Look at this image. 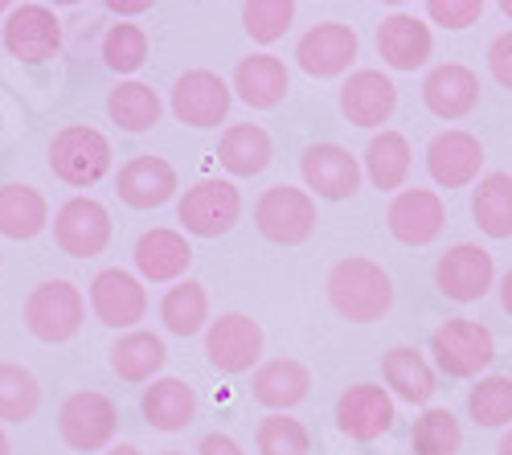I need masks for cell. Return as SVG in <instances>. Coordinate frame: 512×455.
Returning <instances> with one entry per match:
<instances>
[{
  "mask_svg": "<svg viewBox=\"0 0 512 455\" xmlns=\"http://www.w3.org/2000/svg\"><path fill=\"white\" fill-rule=\"evenodd\" d=\"M324 292H328L332 312L349 324H373L394 308L390 271L365 255H349V259L332 263V271L324 279Z\"/></svg>",
  "mask_w": 512,
  "mask_h": 455,
  "instance_id": "6da1fadb",
  "label": "cell"
},
{
  "mask_svg": "<svg viewBox=\"0 0 512 455\" xmlns=\"http://www.w3.org/2000/svg\"><path fill=\"white\" fill-rule=\"evenodd\" d=\"M87 324V296L70 279H41L25 296V328L46 341V345H66L82 333Z\"/></svg>",
  "mask_w": 512,
  "mask_h": 455,
  "instance_id": "7a4b0ae2",
  "label": "cell"
},
{
  "mask_svg": "<svg viewBox=\"0 0 512 455\" xmlns=\"http://www.w3.org/2000/svg\"><path fill=\"white\" fill-rule=\"evenodd\" d=\"M50 173L70 189H91L111 173V140L87 123H66L50 140Z\"/></svg>",
  "mask_w": 512,
  "mask_h": 455,
  "instance_id": "3957f363",
  "label": "cell"
},
{
  "mask_svg": "<svg viewBox=\"0 0 512 455\" xmlns=\"http://www.w3.org/2000/svg\"><path fill=\"white\" fill-rule=\"evenodd\" d=\"M496 361V337L480 320H443L431 333V365L447 378H484V369Z\"/></svg>",
  "mask_w": 512,
  "mask_h": 455,
  "instance_id": "277c9868",
  "label": "cell"
},
{
  "mask_svg": "<svg viewBox=\"0 0 512 455\" xmlns=\"http://www.w3.org/2000/svg\"><path fill=\"white\" fill-rule=\"evenodd\" d=\"M316 197L295 185H271L254 201V230L275 246H304L316 234Z\"/></svg>",
  "mask_w": 512,
  "mask_h": 455,
  "instance_id": "5b68a950",
  "label": "cell"
},
{
  "mask_svg": "<svg viewBox=\"0 0 512 455\" xmlns=\"http://www.w3.org/2000/svg\"><path fill=\"white\" fill-rule=\"evenodd\" d=\"M242 218V193L226 177H205L189 185L177 201V222L181 234L193 238H226Z\"/></svg>",
  "mask_w": 512,
  "mask_h": 455,
  "instance_id": "8992f818",
  "label": "cell"
},
{
  "mask_svg": "<svg viewBox=\"0 0 512 455\" xmlns=\"http://www.w3.org/2000/svg\"><path fill=\"white\" fill-rule=\"evenodd\" d=\"M58 435L78 455L107 451L119 435V406L99 390H78L58 410Z\"/></svg>",
  "mask_w": 512,
  "mask_h": 455,
  "instance_id": "52a82bcc",
  "label": "cell"
},
{
  "mask_svg": "<svg viewBox=\"0 0 512 455\" xmlns=\"http://www.w3.org/2000/svg\"><path fill=\"white\" fill-rule=\"evenodd\" d=\"M111 210L103 201L87 197V193H74L58 205L54 214V242L58 251L70 255V259H95L111 246Z\"/></svg>",
  "mask_w": 512,
  "mask_h": 455,
  "instance_id": "ba28073f",
  "label": "cell"
},
{
  "mask_svg": "<svg viewBox=\"0 0 512 455\" xmlns=\"http://www.w3.org/2000/svg\"><path fill=\"white\" fill-rule=\"evenodd\" d=\"M0 46L25 66L54 62L62 54V17L50 5H33V0L13 5V13L0 25Z\"/></svg>",
  "mask_w": 512,
  "mask_h": 455,
  "instance_id": "9c48e42d",
  "label": "cell"
},
{
  "mask_svg": "<svg viewBox=\"0 0 512 455\" xmlns=\"http://www.w3.org/2000/svg\"><path fill=\"white\" fill-rule=\"evenodd\" d=\"M300 177H304V189L320 201H353L361 193L365 169H361V156H353L345 144L320 140L300 152Z\"/></svg>",
  "mask_w": 512,
  "mask_h": 455,
  "instance_id": "30bf717a",
  "label": "cell"
},
{
  "mask_svg": "<svg viewBox=\"0 0 512 455\" xmlns=\"http://www.w3.org/2000/svg\"><path fill=\"white\" fill-rule=\"evenodd\" d=\"M230 103H234L230 82L222 74L205 70V66L177 74L173 95H168V107H173L177 123H185V128H197V132H209V128H218V123H226Z\"/></svg>",
  "mask_w": 512,
  "mask_h": 455,
  "instance_id": "8fae6325",
  "label": "cell"
},
{
  "mask_svg": "<svg viewBox=\"0 0 512 455\" xmlns=\"http://www.w3.org/2000/svg\"><path fill=\"white\" fill-rule=\"evenodd\" d=\"M263 324L246 312H222L218 320H209L205 328V357L218 374H246L263 361Z\"/></svg>",
  "mask_w": 512,
  "mask_h": 455,
  "instance_id": "7c38bea8",
  "label": "cell"
},
{
  "mask_svg": "<svg viewBox=\"0 0 512 455\" xmlns=\"http://www.w3.org/2000/svg\"><path fill=\"white\" fill-rule=\"evenodd\" d=\"M87 304L99 324L115 328V333H132L148 316V287L140 275L123 267H103L87 287Z\"/></svg>",
  "mask_w": 512,
  "mask_h": 455,
  "instance_id": "4fadbf2b",
  "label": "cell"
},
{
  "mask_svg": "<svg viewBox=\"0 0 512 455\" xmlns=\"http://www.w3.org/2000/svg\"><path fill=\"white\" fill-rule=\"evenodd\" d=\"M435 287L455 304H476L496 287V259L480 242H455L435 263Z\"/></svg>",
  "mask_w": 512,
  "mask_h": 455,
  "instance_id": "5bb4252c",
  "label": "cell"
},
{
  "mask_svg": "<svg viewBox=\"0 0 512 455\" xmlns=\"http://www.w3.org/2000/svg\"><path fill=\"white\" fill-rule=\"evenodd\" d=\"M361 54V37L345 21H320L295 41V66L308 78H340L349 74Z\"/></svg>",
  "mask_w": 512,
  "mask_h": 455,
  "instance_id": "9a60e30c",
  "label": "cell"
},
{
  "mask_svg": "<svg viewBox=\"0 0 512 455\" xmlns=\"http://www.w3.org/2000/svg\"><path fill=\"white\" fill-rule=\"evenodd\" d=\"M336 431L353 443H373L394 431V394L377 382H357L336 398Z\"/></svg>",
  "mask_w": 512,
  "mask_h": 455,
  "instance_id": "2e32d148",
  "label": "cell"
},
{
  "mask_svg": "<svg viewBox=\"0 0 512 455\" xmlns=\"http://www.w3.org/2000/svg\"><path fill=\"white\" fill-rule=\"evenodd\" d=\"M484 144L480 136L463 132V128H447L439 136H431L426 144V173L439 189H467L484 177Z\"/></svg>",
  "mask_w": 512,
  "mask_h": 455,
  "instance_id": "e0dca14e",
  "label": "cell"
},
{
  "mask_svg": "<svg viewBox=\"0 0 512 455\" xmlns=\"http://www.w3.org/2000/svg\"><path fill=\"white\" fill-rule=\"evenodd\" d=\"M340 115H345L353 128H381L390 123L398 111V87L386 70H353L345 82H340Z\"/></svg>",
  "mask_w": 512,
  "mask_h": 455,
  "instance_id": "ac0fdd59",
  "label": "cell"
},
{
  "mask_svg": "<svg viewBox=\"0 0 512 455\" xmlns=\"http://www.w3.org/2000/svg\"><path fill=\"white\" fill-rule=\"evenodd\" d=\"M386 226L402 246H431L447 226V205L435 189H402L390 197Z\"/></svg>",
  "mask_w": 512,
  "mask_h": 455,
  "instance_id": "d6986e66",
  "label": "cell"
},
{
  "mask_svg": "<svg viewBox=\"0 0 512 455\" xmlns=\"http://www.w3.org/2000/svg\"><path fill=\"white\" fill-rule=\"evenodd\" d=\"M177 189H181L177 169L164 156H152V152L132 156L115 173V193L123 205H132V210H160V205H168L177 197Z\"/></svg>",
  "mask_w": 512,
  "mask_h": 455,
  "instance_id": "ffe728a7",
  "label": "cell"
},
{
  "mask_svg": "<svg viewBox=\"0 0 512 455\" xmlns=\"http://www.w3.org/2000/svg\"><path fill=\"white\" fill-rule=\"evenodd\" d=\"M435 54V33L414 13H390L377 25V58L398 74H414L431 62Z\"/></svg>",
  "mask_w": 512,
  "mask_h": 455,
  "instance_id": "44dd1931",
  "label": "cell"
},
{
  "mask_svg": "<svg viewBox=\"0 0 512 455\" xmlns=\"http://www.w3.org/2000/svg\"><path fill=\"white\" fill-rule=\"evenodd\" d=\"M422 103L435 119H447V123L472 115L480 103V74L463 62H439L422 78Z\"/></svg>",
  "mask_w": 512,
  "mask_h": 455,
  "instance_id": "7402d4cb",
  "label": "cell"
},
{
  "mask_svg": "<svg viewBox=\"0 0 512 455\" xmlns=\"http://www.w3.org/2000/svg\"><path fill=\"white\" fill-rule=\"evenodd\" d=\"M132 263H136V275L144 283H181L193 267V246L181 230L156 226V230H144L136 238Z\"/></svg>",
  "mask_w": 512,
  "mask_h": 455,
  "instance_id": "603a6c76",
  "label": "cell"
},
{
  "mask_svg": "<svg viewBox=\"0 0 512 455\" xmlns=\"http://www.w3.org/2000/svg\"><path fill=\"white\" fill-rule=\"evenodd\" d=\"M250 394L259 406H267L271 415H287V410H295L312 394V369L295 357H271L254 369Z\"/></svg>",
  "mask_w": 512,
  "mask_h": 455,
  "instance_id": "cb8c5ba5",
  "label": "cell"
},
{
  "mask_svg": "<svg viewBox=\"0 0 512 455\" xmlns=\"http://www.w3.org/2000/svg\"><path fill=\"white\" fill-rule=\"evenodd\" d=\"M230 91L250 111H275L287 99V91H291V74H287L283 58H275V54H246L234 66Z\"/></svg>",
  "mask_w": 512,
  "mask_h": 455,
  "instance_id": "d4e9b609",
  "label": "cell"
},
{
  "mask_svg": "<svg viewBox=\"0 0 512 455\" xmlns=\"http://www.w3.org/2000/svg\"><path fill=\"white\" fill-rule=\"evenodd\" d=\"M381 382L386 390L410 406H426L439 390V378H435V365L426 353H418L414 345H394L381 353Z\"/></svg>",
  "mask_w": 512,
  "mask_h": 455,
  "instance_id": "484cf974",
  "label": "cell"
},
{
  "mask_svg": "<svg viewBox=\"0 0 512 455\" xmlns=\"http://www.w3.org/2000/svg\"><path fill=\"white\" fill-rule=\"evenodd\" d=\"M107 365L119 382L144 386V382H156L164 374L168 349L156 333H148V328H132V333H119V341L107 349Z\"/></svg>",
  "mask_w": 512,
  "mask_h": 455,
  "instance_id": "4316f807",
  "label": "cell"
},
{
  "mask_svg": "<svg viewBox=\"0 0 512 455\" xmlns=\"http://www.w3.org/2000/svg\"><path fill=\"white\" fill-rule=\"evenodd\" d=\"M140 415L152 431L177 435L197 419V390L185 378H156L140 394Z\"/></svg>",
  "mask_w": 512,
  "mask_h": 455,
  "instance_id": "83f0119b",
  "label": "cell"
},
{
  "mask_svg": "<svg viewBox=\"0 0 512 455\" xmlns=\"http://www.w3.org/2000/svg\"><path fill=\"white\" fill-rule=\"evenodd\" d=\"M361 169L369 177L373 189L381 193H402L406 189V177L414 169V152H410V140L394 128H381L369 136L365 144V156H361Z\"/></svg>",
  "mask_w": 512,
  "mask_h": 455,
  "instance_id": "f1b7e54d",
  "label": "cell"
},
{
  "mask_svg": "<svg viewBox=\"0 0 512 455\" xmlns=\"http://www.w3.org/2000/svg\"><path fill=\"white\" fill-rule=\"evenodd\" d=\"M218 160L230 177H259L271 169L275 144L263 123H234L218 140Z\"/></svg>",
  "mask_w": 512,
  "mask_h": 455,
  "instance_id": "f546056e",
  "label": "cell"
},
{
  "mask_svg": "<svg viewBox=\"0 0 512 455\" xmlns=\"http://www.w3.org/2000/svg\"><path fill=\"white\" fill-rule=\"evenodd\" d=\"M50 226V201L25 181L0 185V238L29 242Z\"/></svg>",
  "mask_w": 512,
  "mask_h": 455,
  "instance_id": "4dcf8cb0",
  "label": "cell"
},
{
  "mask_svg": "<svg viewBox=\"0 0 512 455\" xmlns=\"http://www.w3.org/2000/svg\"><path fill=\"white\" fill-rule=\"evenodd\" d=\"M160 115H164L160 95L148 87V82H140V78H119L111 87V95H107V119L115 123L119 132H127V136L152 132L160 123Z\"/></svg>",
  "mask_w": 512,
  "mask_h": 455,
  "instance_id": "1f68e13d",
  "label": "cell"
},
{
  "mask_svg": "<svg viewBox=\"0 0 512 455\" xmlns=\"http://www.w3.org/2000/svg\"><path fill=\"white\" fill-rule=\"evenodd\" d=\"M160 320L173 337H197L209 328V292L197 279H181L160 296Z\"/></svg>",
  "mask_w": 512,
  "mask_h": 455,
  "instance_id": "d6a6232c",
  "label": "cell"
},
{
  "mask_svg": "<svg viewBox=\"0 0 512 455\" xmlns=\"http://www.w3.org/2000/svg\"><path fill=\"white\" fill-rule=\"evenodd\" d=\"M472 218L480 234L504 242L512 238V173H484L472 189Z\"/></svg>",
  "mask_w": 512,
  "mask_h": 455,
  "instance_id": "836d02e7",
  "label": "cell"
},
{
  "mask_svg": "<svg viewBox=\"0 0 512 455\" xmlns=\"http://www.w3.org/2000/svg\"><path fill=\"white\" fill-rule=\"evenodd\" d=\"M99 58L111 74L119 78H132L136 70H144V62L152 58V37L144 33V25L132 21H115L107 25L103 41H99Z\"/></svg>",
  "mask_w": 512,
  "mask_h": 455,
  "instance_id": "e575fe53",
  "label": "cell"
},
{
  "mask_svg": "<svg viewBox=\"0 0 512 455\" xmlns=\"http://www.w3.org/2000/svg\"><path fill=\"white\" fill-rule=\"evenodd\" d=\"M41 410V382L29 365L0 361V423H29Z\"/></svg>",
  "mask_w": 512,
  "mask_h": 455,
  "instance_id": "d590c367",
  "label": "cell"
},
{
  "mask_svg": "<svg viewBox=\"0 0 512 455\" xmlns=\"http://www.w3.org/2000/svg\"><path fill=\"white\" fill-rule=\"evenodd\" d=\"M467 419L488 431L512 427V378L508 374H484L467 390Z\"/></svg>",
  "mask_w": 512,
  "mask_h": 455,
  "instance_id": "8d00e7d4",
  "label": "cell"
},
{
  "mask_svg": "<svg viewBox=\"0 0 512 455\" xmlns=\"http://www.w3.org/2000/svg\"><path fill=\"white\" fill-rule=\"evenodd\" d=\"M410 451L414 455H459L463 451V427L447 406H426L410 427Z\"/></svg>",
  "mask_w": 512,
  "mask_h": 455,
  "instance_id": "74e56055",
  "label": "cell"
},
{
  "mask_svg": "<svg viewBox=\"0 0 512 455\" xmlns=\"http://www.w3.org/2000/svg\"><path fill=\"white\" fill-rule=\"evenodd\" d=\"M291 25H295L291 0H250V5H242V29L250 33V41H259V46L283 41V33Z\"/></svg>",
  "mask_w": 512,
  "mask_h": 455,
  "instance_id": "f35d334b",
  "label": "cell"
},
{
  "mask_svg": "<svg viewBox=\"0 0 512 455\" xmlns=\"http://www.w3.org/2000/svg\"><path fill=\"white\" fill-rule=\"evenodd\" d=\"M254 447H259V455H312V435L300 419L267 415L254 431Z\"/></svg>",
  "mask_w": 512,
  "mask_h": 455,
  "instance_id": "ab89813d",
  "label": "cell"
},
{
  "mask_svg": "<svg viewBox=\"0 0 512 455\" xmlns=\"http://www.w3.org/2000/svg\"><path fill=\"white\" fill-rule=\"evenodd\" d=\"M422 13H426V25L459 33V29H472L488 13V5L484 0H426Z\"/></svg>",
  "mask_w": 512,
  "mask_h": 455,
  "instance_id": "60d3db41",
  "label": "cell"
},
{
  "mask_svg": "<svg viewBox=\"0 0 512 455\" xmlns=\"http://www.w3.org/2000/svg\"><path fill=\"white\" fill-rule=\"evenodd\" d=\"M488 74L500 82L504 91H512V29L492 37V46H488Z\"/></svg>",
  "mask_w": 512,
  "mask_h": 455,
  "instance_id": "b9f144b4",
  "label": "cell"
},
{
  "mask_svg": "<svg viewBox=\"0 0 512 455\" xmlns=\"http://www.w3.org/2000/svg\"><path fill=\"white\" fill-rule=\"evenodd\" d=\"M197 455H246V451H242V443H238L234 435H226V431H209V435H201Z\"/></svg>",
  "mask_w": 512,
  "mask_h": 455,
  "instance_id": "7bdbcfd3",
  "label": "cell"
},
{
  "mask_svg": "<svg viewBox=\"0 0 512 455\" xmlns=\"http://www.w3.org/2000/svg\"><path fill=\"white\" fill-rule=\"evenodd\" d=\"M111 17H119V21H127V17H140V13H148L152 9V0H107L103 5Z\"/></svg>",
  "mask_w": 512,
  "mask_h": 455,
  "instance_id": "ee69618b",
  "label": "cell"
},
{
  "mask_svg": "<svg viewBox=\"0 0 512 455\" xmlns=\"http://www.w3.org/2000/svg\"><path fill=\"white\" fill-rule=\"evenodd\" d=\"M500 308L512 316V267L500 275Z\"/></svg>",
  "mask_w": 512,
  "mask_h": 455,
  "instance_id": "f6af8a7d",
  "label": "cell"
},
{
  "mask_svg": "<svg viewBox=\"0 0 512 455\" xmlns=\"http://www.w3.org/2000/svg\"><path fill=\"white\" fill-rule=\"evenodd\" d=\"M103 455H140V447H132V443H115V447H107Z\"/></svg>",
  "mask_w": 512,
  "mask_h": 455,
  "instance_id": "bcb514c9",
  "label": "cell"
},
{
  "mask_svg": "<svg viewBox=\"0 0 512 455\" xmlns=\"http://www.w3.org/2000/svg\"><path fill=\"white\" fill-rule=\"evenodd\" d=\"M496 455H512V427L500 435V443H496Z\"/></svg>",
  "mask_w": 512,
  "mask_h": 455,
  "instance_id": "7dc6e473",
  "label": "cell"
},
{
  "mask_svg": "<svg viewBox=\"0 0 512 455\" xmlns=\"http://www.w3.org/2000/svg\"><path fill=\"white\" fill-rule=\"evenodd\" d=\"M0 455H13V443H9V435H5V427H0Z\"/></svg>",
  "mask_w": 512,
  "mask_h": 455,
  "instance_id": "c3c4849f",
  "label": "cell"
},
{
  "mask_svg": "<svg viewBox=\"0 0 512 455\" xmlns=\"http://www.w3.org/2000/svg\"><path fill=\"white\" fill-rule=\"evenodd\" d=\"M500 13H504V17L512 21V0H500Z\"/></svg>",
  "mask_w": 512,
  "mask_h": 455,
  "instance_id": "681fc988",
  "label": "cell"
},
{
  "mask_svg": "<svg viewBox=\"0 0 512 455\" xmlns=\"http://www.w3.org/2000/svg\"><path fill=\"white\" fill-rule=\"evenodd\" d=\"M13 13V5H9V0H0V17H9Z\"/></svg>",
  "mask_w": 512,
  "mask_h": 455,
  "instance_id": "f907efd6",
  "label": "cell"
},
{
  "mask_svg": "<svg viewBox=\"0 0 512 455\" xmlns=\"http://www.w3.org/2000/svg\"><path fill=\"white\" fill-rule=\"evenodd\" d=\"M164 455H185V451H164Z\"/></svg>",
  "mask_w": 512,
  "mask_h": 455,
  "instance_id": "816d5d0a",
  "label": "cell"
}]
</instances>
